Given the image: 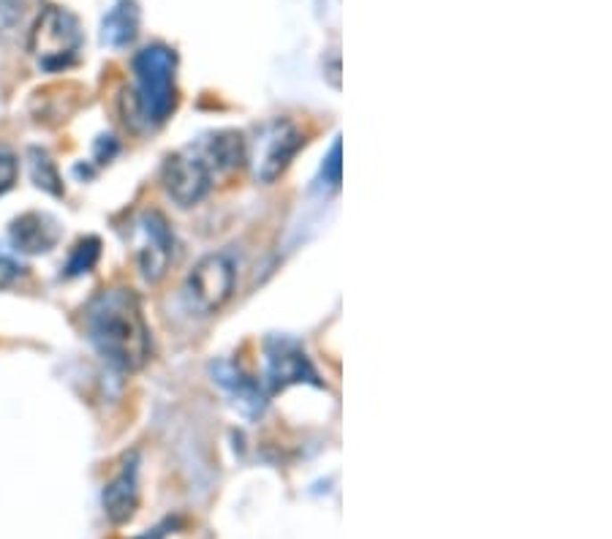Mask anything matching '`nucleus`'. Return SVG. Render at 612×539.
<instances>
[{"instance_id":"ddd939ff","label":"nucleus","mask_w":612,"mask_h":539,"mask_svg":"<svg viewBox=\"0 0 612 539\" xmlns=\"http://www.w3.org/2000/svg\"><path fill=\"white\" fill-rule=\"evenodd\" d=\"M98 248H101V243L95 240V237H87V240H82L77 248H74V256L69 259V276H82V273H87V270L95 264V259H98Z\"/></svg>"},{"instance_id":"1a4fd4ad","label":"nucleus","mask_w":612,"mask_h":539,"mask_svg":"<svg viewBox=\"0 0 612 539\" xmlns=\"http://www.w3.org/2000/svg\"><path fill=\"white\" fill-rule=\"evenodd\" d=\"M139 458L136 452L126 458L123 469L112 477V482L103 488V512L112 523H128L139 507Z\"/></svg>"},{"instance_id":"9b49d317","label":"nucleus","mask_w":612,"mask_h":539,"mask_svg":"<svg viewBox=\"0 0 612 539\" xmlns=\"http://www.w3.org/2000/svg\"><path fill=\"white\" fill-rule=\"evenodd\" d=\"M139 33V6L136 0H118L115 9L103 17L101 41L109 46H126Z\"/></svg>"},{"instance_id":"4468645a","label":"nucleus","mask_w":612,"mask_h":539,"mask_svg":"<svg viewBox=\"0 0 612 539\" xmlns=\"http://www.w3.org/2000/svg\"><path fill=\"white\" fill-rule=\"evenodd\" d=\"M17 175H20L17 155L6 145H0V196H4L17 183Z\"/></svg>"},{"instance_id":"6e6552de","label":"nucleus","mask_w":612,"mask_h":539,"mask_svg":"<svg viewBox=\"0 0 612 539\" xmlns=\"http://www.w3.org/2000/svg\"><path fill=\"white\" fill-rule=\"evenodd\" d=\"M267 379L272 390H284L289 385L316 382V370L308 360V354L286 338H272L267 341Z\"/></svg>"},{"instance_id":"f8f14e48","label":"nucleus","mask_w":612,"mask_h":539,"mask_svg":"<svg viewBox=\"0 0 612 539\" xmlns=\"http://www.w3.org/2000/svg\"><path fill=\"white\" fill-rule=\"evenodd\" d=\"M30 158H33V180L38 188L54 194V196H61L63 194V186H61V178H58V170H54V164L49 161L46 153H41L38 147L30 150Z\"/></svg>"},{"instance_id":"dca6fc26","label":"nucleus","mask_w":612,"mask_h":539,"mask_svg":"<svg viewBox=\"0 0 612 539\" xmlns=\"http://www.w3.org/2000/svg\"><path fill=\"white\" fill-rule=\"evenodd\" d=\"M324 178L332 186L341 183V139H335V145H332V150L324 161Z\"/></svg>"},{"instance_id":"423d86ee","label":"nucleus","mask_w":612,"mask_h":539,"mask_svg":"<svg viewBox=\"0 0 612 539\" xmlns=\"http://www.w3.org/2000/svg\"><path fill=\"white\" fill-rule=\"evenodd\" d=\"M215 170L210 167L202 147H188L166 158L163 164V188L180 207L199 204L212 188Z\"/></svg>"},{"instance_id":"f257e3e1","label":"nucleus","mask_w":612,"mask_h":539,"mask_svg":"<svg viewBox=\"0 0 612 539\" xmlns=\"http://www.w3.org/2000/svg\"><path fill=\"white\" fill-rule=\"evenodd\" d=\"M85 333L98 354L120 370H139L153 352L139 297L126 286L98 292L85 308Z\"/></svg>"},{"instance_id":"20e7f679","label":"nucleus","mask_w":612,"mask_h":539,"mask_svg":"<svg viewBox=\"0 0 612 539\" xmlns=\"http://www.w3.org/2000/svg\"><path fill=\"white\" fill-rule=\"evenodd\" d=\"M302 134L289 120H269L256 131L253 142L248 145V161L253 164V172L261 183L277 180L286 167L294 161V155L302 147Z\"/></svg>"},{"instance_id":"2eb2a0df","label":"nucleus","mask_w":612,"mask_h":539,"mask_svg":"<svg viewBox=\"0 0 612 539\" xmlns=\"http://www.w3.org/2000/svg\"><path fill=\"white\" fill-rule=\"evenodd\" d=\"M20 276H25V267H22L14 256H9V253L0 251V286L14 284Z\"/></svg>"},{"instance_id":"7ed1b4c3","label":"nucleus","mask_w":612,"mask_h":539,"mask_svg":"<svg viewBox=\"0 0 612 539\" xmlns=\"http://www.w3.org/2000/svg\"><path fill=\"white\" fill-rule=\"evenodd\" d=\"M79 46L82 30L77 17L61 6H46L30 33V52L38 58L41 69L58 71L71 66Z\"/></svg>"},{"instance_id":"f03ea898","label":"nucleus","mask_w":612,"mask_h":539,"mask_svg":"<svg viewBox=\"0 0 612 539\" xmlns=\"http://www.w3.org/2000/svg\"><path fill=\"white\" fill-rule=\"evenodd\" d=\"M131 69H134V79H136V90L128 93L131 104H134L131 120L139 118L145 126H161L178 106L175 49L163 46V44H150L134 55Z\"/></svg>"},{"instance_id":"39448f33","label":"nucleus","mask_w":612,"mask_h":539,"mask_svg":"<svg viewBox=\"0 0 612 539\" xmlns=\"http://www.w3.org/2000/svg\"><path fill=\"white\" fill-rule=\"evenodd\" d=\"M237 289V264L232 253L218 251L204 256L186 281V292L191 305L199 313H218L224 308Z\"/></svg>"},{"instance_id":"9d476101","label":"nucleus","mask_w":612,"mask_h":539,"mask_svg":"<svg viewBox=\"0 0 612 539\" xmlns=\"http://www.w3.org/2000/svg\"><path fill=\"white\" fill-rule=\"evenodd\" d=\"M58 224L44 212H25L12 224V243L25 253H44L58 243Z\"/></svg>"},{"instance_id":"0eeeda50","label":"nucleus","mask_w":612,"mask_h":539,"mask_svg":"<svg viewBox=\"0 0 612 539\" xmlns=\"http://www.w3.org/2000/svg\"><path fill=\"white\" fill-rule=\"evenodd\" d=\"M139 232H142V243L136 251L139 259V270L145 281L158 284L166 270H170L172 259H175V235L166 224V219L158 210H147L139 221Z\"/></svg>"}]
</instances>
